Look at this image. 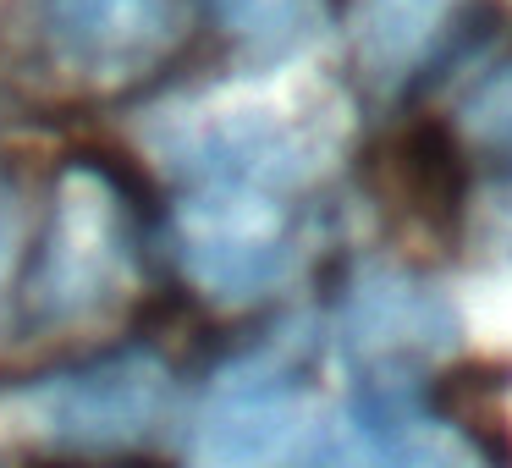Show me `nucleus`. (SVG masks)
<instances>
[{
    "instance_id": "f257e3e1",
    "label": "nucleus",
    "mask_w": 512,
    "mask_h": 468,
    "mask_svg": "<svg viewBox=\"0 0 512 468\" xmlns=\"http://www.w3.org/2000/svg\"><path fill=\"white\" fill-rule=\"evenodd\" d=\"M144 144L182 182H243L303 193L342 149V105L309 89H221L149 116Z\"/></svg>"
},
{
    "instance_id": "f03ea898",
    "label": "nucleus",
    "mask_w": 512,
    "mask_h": 468,
    "mask_svg": "<svg viewBox=\"0 0 512 468\" xmlns=\"http://www.w3.org/2000/svg\"><path fill=\"white\" fill-rule=\"evenodd\" d=\"M171 402H177V380L166 358L149 347H122L0 391V419L56 452L111 457L144 446L171 419Z\"/></svg>"
},
{
    "instance_id": "7ed1b4c3",
    "label": "nucleus",
    "mask_w": 512,
    "mask_h": 468,
    "mask_svg": "<svg viewBox=\"0 0 512 468\" xmlns=\"http://www.w3.org/2000/svg\"><path fill=\"white\" fill-rule=\"evenodd\" d=\"M138 287V226L122 182L94 160H72L50 193V226L28 303L50 331L111 314Z\"/></svg>"
},
{
    "instance_id": "20e7f679",
    "label": "nucleus",
    "mask_w": 512,
    "mask_h": 468,
    "mask_svg": "<svg viewBox=\"0 0 512 468\" xmlns=\"http://www.w3.org/2000/svg\"><path fill=\"white\" fill-rule=\"evenodd\" d=\"M177 254L188 281L215 303H254L276 292L309 254L303 193L188 182L177 188Z\"/></svg>"
},
{
    "instance_id": "39448f33",
    "label": "nucleus",
    "mask_w": 512,
    "mask_h": 468,
    "mask_svg": "<svg viewBox=\"0 0 512 468\" xmlns=\"http://www.w3.org/2000/svg\"><path fill=\"white\" fill-rule=\"evenodd\" d=\"M314 435V380L298 342H270L215 369L193 408L188 468H292Z\"/></svg>"
},
{
    "instance_id": "423d86ee",
    "label": "nucleus",
    "mask_w": 512,
    "mask_h": 468,
    "mask_svg": "<svg viewBox=\"0 0 512 468\" xmlns=\"http://www.w3.org/2000/svg\"><path fill=\"white\" fill-rule=\"evenodd\" d=\"M193 0H45L50 56L83 83L122 89L177 56Z\"/></svg>"
},
{
    "instance_id": "0eeeda50",
    "label": "nucleus",
    "mask_w": 512,
    "mask_h": 468,
    "mask_svg": "<svg viewBox=\"0 0 512 468\" xmlns=\"http://www.w3.org/2000/svg\"><path fill=\"white\" fill-rule=\"evenodd\" d=\"M314 468H496L479 435L375 391L325 430Z\"/></svg>"
},
{
    "instance_id": "6e6552de",
    "label": "nucleus",
    "mask_w": 512,
    "mask_h": 468,
    "mask_svg": "<svg viewBox=\"0 0 512 468\" xmlns=\"http://www.w3.org/2000/svg\"><path fill=\"white\" fill-rule=\"evenodd\" d=\"M452 342V309L419 276L369 270L342 309V347L369 369H408Z\"/></svg>"
},
{
    "instance_id": "1a4fd4ad",
    "label": "nucleus",
    "mask_w": 512,
    "mask_h": 468,
    "mask_svg": "<svg viewBox=\"0 0 512 468\" xmlns=\"http://www.w3.org/2000/svg\"><path fill=\"white\" fill-rule=\"evenodd\" d=\"M457 12H463V0H353L347 34H353V61L364 83H375V89L408 83L441 50Z\"/></svg>"
},
{
    "instance_id": "9d476101",
    "label": "nucleus",
    "mask_w": 512,
    "mask_h": 468,
    "mask_svg": "<svg viewBox=\"0 0 512 468\" xmlns=\"http://www.w3.org/2000/svg\"><path fill=\"white\" fill-rule=\"evenodd\" d=\"M215 12L237 45L270 61L309 50L314 34L325 28V0H215Z\"/></svg>"
},
{
    "instance_id": "9b49d317",
    "label": "nucleus",
    "mask_w": 512,
    "mask_h": 468,
    "mask_svg": "<svg viewBox=\"0 0 512 468\" xmlns=\"http://www.w3.org/2000/svg\"><path fill=\"white\" fill-rule=\"evenodd\" d=\"M397 160V199L413 221H452L457 215V149L441 133L419 127L391 144Z\"/></svg>"
},
{
    "instance_id": "f8f14e48",
    "label": "nucleus",
    "mask_w": 512,
    "mask_h": 468,
    "mask_svg": "<svg viewBox=\"0 0 512 468\" xmlns=\"http://www.w3.org/2000/svg\"><path fill=\"white\" fill-rule=\"evenodd\" d=\"M468 122H474L479 133H512V67L496 72V78H490L485 89L474 94V105H468Z\"/></svg>"
},
{
    "instance_id": "ddd939ff",
    "label": "nucleus",
    "mask_w": 512,
    "mask_h": 468,
    "mask_svg": "<svg viewBox=\"0 0 512 468\" xmlns=\"http://www.w3.org/2000/svg\"><path fill=\"white\" fill-rule=\"evenodd\" d=\"M17 248H23V193L12 177H0V298H6V281H12Z\"/></svg>"
}]
</instances>
